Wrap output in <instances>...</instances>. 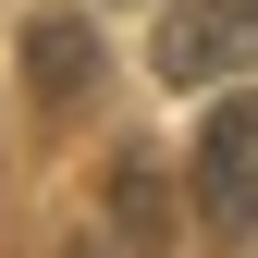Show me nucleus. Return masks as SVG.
Listing matches in <instances>:
<instances>
[{"label":"nucleus","instance_id":"obj_4","mask_svg":"<svg viewBox=\"0 0 258 258\" xmlns=\"http://www.w3.org/2000/svg\"><path fill=\"white\" fill-rule=\"evenodd\" d=\"M111 234L136 246V258L172 246V172H160V160H123V172H111Z\"/></svg>","mask_w":258,"mask_h":258},{"label":"nucleus","instance_id":"obj_1","mask_svg":"<svg viewBox=\"0 0 258 258\" xmlns=\"http://www.w3.org/2000/svg\"><path fill=\"white\" fill-rule=\"evenodd\" d=\"M160 74L172 86L258 74V0H172V13H160Z\"/></svg>","mask_w":258,"mask_h":258},{"label":"nucleus","instance_id":"obj_5","mask_svg":"<svg viewBox=\"0 0 258 258\" xmlns=\"http://www.w3.org/2000/svg\"><path fill=\"white\" fill-rule=\"evenodd\" d=\"M74 258H99V246H74Z\"/></svg>","mask_w":258,"mask_h":258},{"label":"nucleus","instance_id":"obj_3","mask_svg":"<svg viewBox=\"0 0 258 258\" xmlns=\"http://www.w3.org/2000/svg\"><path fill=\"white\" fill-rule=\"evenodd\" d=\"M25 99L37 111H86L99 99V25L86 13H37L25 25Z\"/></svg>","mask_w":258,"mask_h":258},{"label":"nucleus","instance_id":"obj_2","mask_svg":"<svg viewBox=\"0 0 258 258\" xmlns=\"http://www.w3.org/2000/svg\"><path fill=\"white\" fill-rule=\"evenodd\" d=\"M197 209H209V234H258V86L209 111V136H197Z\"/></svg>","mask_w":258,"mask_h":258}]
</instances>
